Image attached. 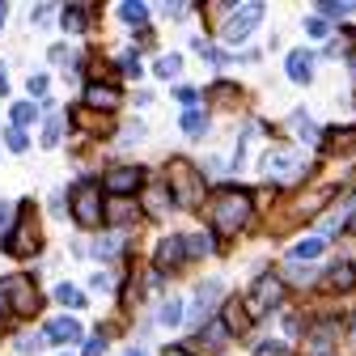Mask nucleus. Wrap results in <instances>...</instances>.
I'll return each instance as SVG.
<instances>
[{
	"mask_svg": "<svg viewBox=\"0 0 356 356\" xmlns=\"http://www.w3.org/2000/svg\"><path fill=\"white\" fill-rule=\"evenodd\" d=\"M165 191H170V200L178 208H195L204 200V178L187 161H170V170H165Z\"/></svg>",
	"mask_w": 356,
	"mask_h": 356,
	"instance_id": "f257e3e1",
	"label": "nucleus"
},
{
	"mask_svg": "<svg viewBox=\"0 0 356 356\" xmlns=\"http://www.w3.org/2000/svg\"><path fill=\"white\" fill-rule=\"evenodd\" d=\"M250 216V195L246 191H220L216 195V208H212V220H216V234H238Z\"/></svg>",
	"mask_w": 356,
	"mask_h": 356,
	"instance_id": "f03ea898",
	"label": "nucleus"
},
{
	"mask_svg": "<svg viewBox=\"0 0 356 356\" xmlns=\"http://www.w3.org/2000/svg\"><path fill=\"white\" fill-rule=\"evenodd\" d=\"M98 195H102L98 183H76V191H72V212H76L81 225H98V220H102V204H98Z\"/></svg>",
	"mask_w": 356,
	"mask_h": 356,
	"instance_id": "7ed1b4c3",
	"label": "nucleus"
},
{
	"mask_svg": "<svg viewBox=\"0 0 356 356\" xmlns=\"http://www.w3.org/2000/svg\"><path fill=\"white\" fill-rule=\"evenodd\" d=\"M5 301H9V309H17V314H34V309H38L34 280H26V276H9V280H5Z\"/></svg>",
	"mask_w": 356,
	"mask_h": 356,
	"instance_id": "20e7f679",
	"label": "nucleus"
},
{
	"mask_svg": "<svg viewBox=\"0 0 356 356\" xmlns=\"http://www.w3.org/2000/svg\"><path fill=\"white\" fill-rule=\"evenodd\" d=\"M259 22H263V5H242V9L225 22V42H242Z\"/></svg>",
	"mask_w": 356,
	"mask_h": 356,
	"instance_id": "39448f33",
	"label": "nucleus"
},
{
	"mask_svg": "<svg viewBox=\"0 0 356 356\" xmlns=\"http://www.w3.org/2000/svg\"><path fill=\"white\" fill-rule=\"evenodd\" d=\"M140 183H145V170H131V165H119V170H111V174L102 178V187H106V191H115V195H131V191H140Z\"/></svg>",
	"mask_w": 356,
	"mask_h": 356,
	"instance_id": "423d86ee",
	"label": "nucleus"
},
{
	"mask_svg": "<svg viewBox=\"0 0 356 356\" xmlns=\"http://www.w3.org/2000/svg\"><path fill=\"white\" fill-rule=\"evenodd\" d=\"M276 301H280V280L263 276V280L254 284V293H250L246 309H250V314H267V305H276Z\"/></svg>",
	"mask_w": 356,
	"mask_h": 356,
	"instance_id": "0eeeda50",
	"label": "nucleus"
},
{
	"mask_svg": "<svg viewBox=\"0 0 356 356\" xmlns=\"http://www.w3.org/2000/svg\"><path fill=\"white\" fill-rule=\"evenodd\" d=\"M263 170H267V174H276V178H293V174L301 170V157H297L293 149H276V153H267Z\"/></svg>",
	"mask_w": 356,
	"mask_h": 356,
	"instance_id": "6e6552de",
	"label": "nucleus"
},
{
	"mask_svg": "<svg viewBox=\"0 0 356 356\" xmlns=\"http://www.w3.org/2000/svg\"><path fill=\"white\" fill-rule=\"evenodd\" d=\"M34 246H38V234H34V220H30V212H26L22 225L9 234V250H13V254H30Z\"/></svg>",
	"mask_w": 356,
	"mask_h": 356,
	"instance_id": "1a4fd4ad",
	"label": "nucleus"
},
{
	"mask_svg": "<svg viewBox=\"0 0 356 356\" xmlns=\"http://www.w3.org/2000/svg\"><path fill=\"white\" fill-rule=\"evenodd\" d=\"M85 106H94V111H115V106H119V89L94 81V85L85 89Z\"/></svg>",
	"mask_w": 356,
	"mask_h": 356,
	"instance_id": "9d476101",
	"label": "nucleus"
},
{
	"mask_svg": "<svg viewBox=\"0 0 356 356\" xmlns=\"http://www.w3.org/2000/svg\"><path fill=\"white\" fill-rule=\"evenodd\" d=\"M314 76V56H309L305 47H297V51H289V81H309Z\"/></svg>",
	"mask_w": 356,
	"mask_h": 356,
	"instance_id": "9b49d317",
	"label": "nucleus"
},
{
	"mask_svg": "<svg viewBox=\"0 0 356 356\" xmlns=\"http://www.w3.org/2000/svg\"><path fill=\"white\" fill-rule=\"evenodd\" d=\"M187 238H161V246H157V267H174V263H183V254H187V246H183Z\"/></svg>",
	"mask_w": 356,
	"mask_h": 356,
	"instance_id": "f8f14e48",
	"label": "nucleus"
},
{
	"mask_svg": "<svg viewBox=\"0 0 356 356\" xmlns=\"http://www.w3.org/2000/svg\"><path fill=\"white\" fill-rule=\"evenodd\" d=\"M47 339H56V343H76V339H81V323H76V318H56V323H47Z\"/></svg>",
	"mask_w": 356,
	"mask_h": 356,
	"instance_id": "ddd939ff",
	"label": "nucleus"
},
{
	"mask_svg": "<svg viewBox=\"0 0 356 356\" xmlns=\"http://www.w3.org/2000/svg\"><path fill=\"white\" fill-rule=\"evenodd\" d=\"M200 339H204L208 348H225V339H229V327H225V323H208V327L200 331Z\"/></svg>",
	"mask_w": 356,
	"mask_h": 356,
	"instance_id": "4468645a",
	"label": "nucleus"
},
{
	"mask_svg": "<svg viewBox=\"0 0 356 356\" xmlns=\"http://www.w3.org/2000/svg\"><path fill=\"white\" fill-rule=\"evenodd\" d=\"M161 327H178V323H183V301H178V297H170L165 305H161Z\"/></svg>",
	"mask_w": 356,
	"mask_h": 356,
	"instance_id": "2eb2a0df",
	"label": "nucleus"
},
{
	"mask_svg": "<svg viewBox=\"0 0 356 356\" xmlns=\"http://www.w3.org/2000/svg\"><path fill=\"white\" fill-rule=\"evenodd\" d=\"M204 127H208V115H204L200 106H191V111L183 115V131H187V136H200Z\"/></svg>",
	"mask_w": 356,
	"mask_h": 356,
	"instance_id": "dca6fc26",
	"label": "nucleus"
},
{
	"mask_svg": "<svg viewBox=\"0 0 356 356\" xmlns=\"http://www.w3.org/2000/svg\"><path fill=\"white\" fill-rule=\"evenodd\" d=\"M323 246H327L323 238H305V242H297V246H293V263H297V259H314V254H323Z\"/></svg>",
	"mask_w": 356,
	"mask_h": 356,
	"instance_id": "f3484780",
	"label": "nucleus"
},
{
	"mask_svg": "<svg viewBox=\"0 0 356 356\" xmlns=\"http://www.w3.org/2000/svg\"><path fill=\"white\" fill-rule=\"evenodd\" d=\"M34 119H38V106H30V102H17V106H13V123H17V127H26V123H34Z\"/></svg>",
	"mask_w": 356,
	"mask_h": 356,
	"instance_id": "a211bd4d",
	"label": "nucleus"
},
{
	"mask_svg": "<svg viewBox=\"0 0 356 356\" xmlns=\"http://www.w3.org/2000/svg\"><path fill=\"white\" fill-rule=\"evenodd\" d=\"M5 145H9V153H26L30 140H26V131H22V127H9V131H5Z\"/></svg>",
	"mask_w": 356,
	"mask_h": 356,
	"instance_id": "6ab92c4d",
	"label": "nucleus"
},
{
	"mask_svg": "<svg viewBox=\"0 0 356 356\" xmlns=\"http://www.w3.org/2000/svg\"><path fill=\"white\" fill-rule=\"evenodd\" d=\"M60 136H64V119H51V123H47V131H42V145L56 149V145H60Z\"/></svg>",
	"mask_w": 356,
	"mask_h": 356,
	"instance_id": "aec40b11",
	"label": "nucleus"
},
{
	"mask_svg": "<svg viewBox=\"0 0 356 356\" xmlns=\"http://www.w3.org/2000/svg\"><path fill=\"white\" fill-rule=\"evenodd\" d=\"M178 68H183V60H178V56H161L157 60V76H165V81L178 76Z\"/></svg>",
	"mask_w": 356,
	"mask_h": 356,
	"instance_id": "412c9836",
	"label": "nucleus"
},
{
	"mask_svg": "<svg viewBox=\"0 0 356 356\" xmlns=\"http://www.w3.org/2000/svg\"><path fill=\"white\" fill-rule=\"evenodd\" d=\"M254 356H289V348H284V343H276V339H263V343L254 348Z\"/></svg>",
	"mask_w": 356,
	"mask_h": 356,
	"instance_id": "4be33fe9",
	"label": "nucleus"
},
{
	"mask_svg": "<svg viewBox=\"0 0 356 356\" xmlns=\"http://www.w3.org/2000/svg\"><path fill=\"white\" fill-rule=\"evenodd\" d=\"M111 220H115V225L131 220V204H127V200H115V204H111Z\"/></svg>",
	"mask_w": 356,
	"mask_h": 356,
	"instance_id": "5701e85b",
	"label": "nucleus"
},
{
	"mask_svg": "<svg viewBox=\"0 0 356 356\" xmlns=\"http://www.w3.org/2000/svg\"><path fill=\"white\" fill-rule=\"evenodd\" d=\"M56 301H64V305H81V293H76L72 284H60V289H56Z\"/></svg>",
	"mask_w": 356,
	"mask_h": 356,
	"instance_id": "b1692460",
	"label": "nucleus"
},
{
	"mask_svg": "<svg viewBox=\"0 0 356 356\" xmlns=\"http://www.w3.org/2000/svg\"><path fill=\"white\" fill-rule=\"evenodd\" d=\"M119 13H123V22H145V17H149V9H145V5H123Z\"/></svg>",
	"mask_w": 356,
	"mask_h": 356,
	"instance_id": "393cba45",
	"label": "nucleus"
},
{
	"mask_svg": "<svg viewBox=\"0 0 356 356\" xmlns=\"http://www.w3.org/2000/svg\"><path fill=\"white\" fill-rule=\"evenodd\" d=\"M352 9H356V5H348V0H343V5H335V0H327V5H323V13H327V17H348Z\"/></svg>",
	"mask_w": 356,
	"mask_h": 356,
	"instance_id": "a878e982",
	"label": "nucleus"
},
{
	"mask_svg": "<svg viewBox=\"0 0 356 356\" xmlns=\"http://www.w3.org/2000/svg\"><path fill=\"white\" fill-rule=\"evenodd\" d=\"M64 26L68 30H85V9H68L64 13Z\"/></svg>",
	"mask_w": 356,
	"mask_h": 356,
	"instance_id": "bb28decb",
	"label": "nucleus"
},
{
	"mask_svg": "<svg viewBox=\"0 0 356 356\" xmlns=\"http://www.w3.org/2000/svg\"><path fill=\"white\" fill-rule=\"evenodd\" d=\"M187 242H191V246H187V254H208V250H212V242H208L204 234H195V238H187Z\"/></svg>",
	"mask_w": 356,
	"mask_h": 356,
	"instance_id": "cd10ccee",
	"label": "nucleus"
},
{
	"mask_svg": "<svg viewBox=\"0 0 356 356\" xmlns=\"http://www.w3.org/2000/svg\"><path fill=\"white\" fill-rule=\"evenodd\" d=\"M119 68H123L127 76H140V60H136V56H131V51H127V56L119 60Z\"/></svg>",
	"mask_w": 356,
	"mask_h": 356,
	"instance_id": "c85d7f7f",
	"label": "nucleus"
},
{
	"mask_svg": "<svg viewBox=\"0 0 356 356\" xmlns=\"http://www.w3.org/2000/svg\"><path fill=\"white\" fill-rule=\"evenodd\" d=\"M140 136H145V127H140V123L123 127V145H140Z\"/></svg>",
	"mask_w": 356,
	"mask_h": 356,
	"instance_id": "c756f323",
	"label": "nucleus"
},
{
	"mask_svg": "<svg viewBox=\"0 0 356 356\" xmlns=\"http://www.w3.org/2000/svg\"><path fill=\"white\" fill-rule=\"evenodd\" d=\"M149 212H165V187H157V191L149 195Z\"/></svg>",
	"mask_w": 356,
	"mask_h": 356,
	"instance_id": "7c9ffc66",
	"label": "nucleus"
},
{
	"mask_svg": "<svg viewBox=\"0 0 356 356\" xmlns=\"http://www.w3.org/2000/svg\"><path fill=\"white\" fill-rule=\"evenodd\" d=\"M305 30L314 34V38H323V34H327V22H323V17H309V22H305Z\"/></svg>",
	"mask_w": 356,
	"mask_h": 356,
	"instance_id": "2f4dec72",
	"label": "nucleus"
},
{
	"mask_svg": "<svg viewBox=\"0 0 356 356\" xmlns=\"http://www.w3.org/2000/svg\"><path fill=\"white\" fill-rule=\"evenodd\" d=\"M85 356H106V343H102V335L85 343Z\"/></svg>",
	"mask_w": 356,
	"mask_h": 356,
	"instance_id": "473e14b6",
	"label": "nucleus"
},
{
	"mask_svg": "<svg viewBox=\"0 0 356 356\" xmlns=\"http://www.w3.org/2000/svg\"><path fill=\"white\" fill-rule=\"evenodd\" d=\"M51 13H56L51 5H42V9H34V26H47V22H51Z\"/></svg>",
	"mask_w": 356,
	"mask_h": 356,
	"instance_id": "72a5a7b5",
	"label": "nucleus"
},
{
	"mask_svg": "<svg viewBox=\"0 0 356 356\" xmlns=\"http://www.w3.org/2000/svg\"><path fill=\"white\" fill-rule=\"evenodd\" d=\"M30 94H47V76H30Z\"/></svg>",
	"mask_w": 356,
	"mask_h": 356,
	"instance_id": "f704fd0d",
	"label": "nucleus"
},
{
	"mask_svg": "<svg viewBox=\"0 0 356 356\" xmlns=\"http://www.w3.org/2000/svg\"><path fill=\"white\" fill-rule=\"evenodd\" d=\"M111 284H115V280H111L106 272H98V276H94V289H111Z\"/></svg>",
	"mask_w": 356,
	"mask_h": 356,
	"instance_id": "c9c22d12",
	"label": "nucleus"
},
{
	"mask_svg": "<svg viewBox=\"0 0 356 356\" xmlns=\"http://www.w3.org/2000/svg\"><path fill=\"white\" fill-rule=\"evenodd\" d=\"M9 212H13L9 204H0V229H5V225H9Z\"/></svg>",
	"mask_w": 356,
	"mask_h": 356,
	"instance_id": "e433bc0d",
	"label": "nucleus"
},
{
	"mask_svg": "<svg viewBox=\"0 0 356 356\" xmlns=\"http://www.w3.org/2000/svg\"><path fill=\"white\" fill-rule=\"evenodd\" d=\"M165 356H191L187 348H165Z\"/></svg>",
	"mask_w": 356,
	"mask_h": 356,
	"instance_id": "4c0bfd02",
	"label": "nucleus"
},
{
	"mask_svg": "<svg viewBox=\"0 0 356 356\" xmlns=\"http://www.w3.org/2000/svg\"><path fill=\"white\" fill-rule=\"evenodd\" d=\"M9 22V5H0V26H5Z\"/></svg>",
	"mask_w": 356,
	"mask_h": 356,
	"instance_id": "58836bf2",
	"label": "nucleus"
},
{
	"mask_svg": "<svg viewBox=\"0 0 356 356\" xmlns=\"http://www.w3.org/2000/svg\"><path fill=\"white\" fill-rule=\"evenodd\" d=\"M9 85V76H5V64H0V89H5Z\"/></svg>",
	"mask_w": 356,
	"mask_h": 356,
	"instance_id": "ea45409f",
	"label": "nucleus"
},
{
	"mask_svg": "<svg viewBox=\"0 0 356 356\" xmlns=\"http://www.w3.org/2000/svg\"><path fill=\"white\" fill-rule=\"evenodd\" d=\"M123 356H145V352H136V348H131V352H123Z\"/></svg>",
	"mask_w": 356,
	"mask_h": 356,
	"instance_id": "a19ab883",
	"label": "nucleus"
}]
</instances>
